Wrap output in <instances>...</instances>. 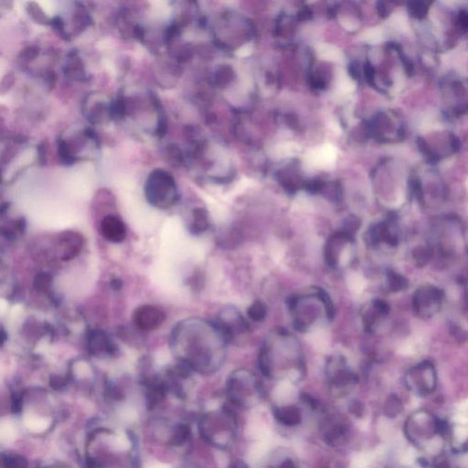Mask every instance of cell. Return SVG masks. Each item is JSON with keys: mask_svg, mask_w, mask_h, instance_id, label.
Returning <instances> with one entry per match:
<instances>
[{"mask_svg": "<svg viewBox=\"0 0 468 468\" xmlns=\"http://www.w3.org/2000/svg\"><path fill=\"white\" fill-rule=\"evenodd\" d=\"M252 51H253V46L251 43H248L246 45L242 46L240 50H237V55L240 57H246L252 53Z\"/></svg>", "mask_w": 468, "mask_h": 468, "instance_id": "cell-28", "label": "cell"}, {"mask_svg": "<svg viewBox=\"0 0 468 468\" xmlns=\"http://www.w3.org/2000/svg\"><path fill=\"white\" fill-rule=\"evenodd\" d=\"M416 143H417V145H418L419 150L424 155V157L426 158L428 161L431 162V163H436L439 160V156L431 149V147L427 145L426 141L424 139L421 138V137H418L417 140H416Z\"/></svg>", "mask_w": 468, "mask_h": 468, "instance_id": "cell-20", "label": "cell"}, {"mask_svg": "<svg viewBox=\"0 0 468 468\" xmlns=\"http://www.w3.org/2000/svg\"><path fill=\"white\" fill-rule=\"evenodd\" d=\"M434 468H451L448 460L443 456H439L434 460Z\"/></svg>", "mask_w": 468, "mask_h": 468, "instance_id": "cell-27", "label": "cell"}, {"mask_svg": "<svg viewBox=\"0 0 468 468\" xmlns=\"http://www.w3.org/2000/svg\"><path fill=\"white\" fill-rule=\"evenodd\" d=\"M145 197L155 207H171L177 200V190L172 176L163 170L153 171L145 184Z\"/></svg>", "mask_w": 468, "mask_h": 468, "instance_id": "cell-2", "label": "cell"}, {"mask_svg": "<svg viewBox=\"0 0 468 468\" xmlns=\"http://www.w3.org/2000/svg\"><path fill=\"white\" fill-rule=\"evenodd\" d=\"M278 154L282 157H287L290 155H294L295 151H297V145L292 143H286L284 145L278 146Z\"/></svg>", "mask_w": 468, "mask_h": 468, "instance_id": "cell-21", "label": "cell"}, {"mask_svg": "<svg viewBox=\"0 0 468 468\" xmlns=\"http://www.w3.org/2000/svg\"><path fill=\"white\" fill-rule=\"evenodd\" d=\"M450 147H451L452 153L458 152L460 149L459 139L455 136V135H450Z\"/></svg>", "mask_w": 468, "mask_h": 468, "instance_id": "cell-29", "label": "cell"}, {"mask_svg": "<svg viewBox=\"0 0 468 468\" xmlns=\"http://www.w3.org/2000/svg\"><path fill=\"white\" fill-rule=\"evenodd\" d=\"M11 409L13 413L18 414L22 409V397L21 394H14L12 398V403H11Z\"/></svg>", "mask_w": 468, "mask_h": 468, "instance_id": "cell-25", "label": "cell"}, {"mask_svg": "<svg viewBox=\"0 0 468 468\" xmlns=\"http://www.w3.org/2000/svg\"><path fill=\"white\" fill-rule=\"evenodd\" d=\"M339 85H340V90L346 91V92L352 91L353 87H354V84L351 82V80L349 79L347 75L344 74L340 75Z\"/></svg>", "mask_w": 468, "mask_h": 468, "instance_id": "cell-23", "label": "cell"}, {"mask_svg": "<svg viewBox=\"0 0 468 468\" xmlns=\"http://www.w3.org/2000/svg\"><path fill=\"white\" fill-rule=\"evenodd\" d=\"M2 466L4 468H28L27 460L21 456H2Z\"/></svg>", "mask_w": 468, "mask_h": 468, "instance_id": "cell-15", "label": "cell"}, {"mask_svg": "<svg viewBox=\"0 0 468 468\" xmlns=\"http://www.w3.org/2000/svg\"><path fill=\"white\" fill-rule=\"evenodd\" d=\"M353 237L345 231L336 232L327 240L324 250V256L327 265L330 267H336L340 260V253L344 246L350 244Z\"/></svg>", "mask_w": 468, "mask_h": 468, "instance_id": "cell-6", "label": "cell"}, {"mask_svg": "<svg viewBox=\"0 0 468 468\" xmlns=\"http://www.w3.org/2000/svg\"><path fill=\"white\" fill-rule=\"evenodd\" d=\"M57 254L62 261H71L78 256L83 245V237L78 232L67 231L59 234L56 240Z\"/></svg>", "mask_w": 468, "mask_h": 468, "instance_id": "cell-5", "label": "cell"}, {"mask_svg": "<svg viewBox=\"0 0 468 468\" xmlns=\"http://www.w3.org/2000/svg\"><path fill=\"white\" fill-rule=\"evenodd\" d=\"M166 320L165 313L158 307L144 305L137 307L133 315V321L143 331H153L161 327Z\"/></svg>", "mask_w": 468, "mask_h": 468, "instance_id": "cell-3", "label": "cell"}, {"mask_svg": "<svg viewBox=\"0 0 468 468\" xmlns=\"http://www.w3.org/2000/svg\"><path fill=\"white\" fill-rule=\"evenodd\" d=\"M456 24L462 30H468V12L465 10H461L456 18Z\"/></svg>", "mask_w": 468, "mask_h": 468, "instance_id": "cell-22", "label": "cell"}, {"mask_svg": "<svg viewBox=\"0 0 468 468\" xmlns=\"http://www.w3.org/2000/svg\"><path fill=\"white\" fill-rule=\"evenodd\" d=\"M281 468H297L292 460H286L283 462Z\"/></svg>", "mask_w": 468, "mask_h": 468, "instance_id": "cell-32", "label": "cell"}, {"mask_svg": "<svg viewBox=\"0 0 468 468\" xmlns=\"http://www.w3.org/2000/svg\"><path fill=\"white\" fill-rule=\"evenodd\" d=\"M112 287L114 289L118 290L119 288L122 287V283H121V281H119V280H117V279H116V280H114V281H112Z\"/></svg>", "mask_w": 468, "mask_h": 468, "instance_id": "cell-33", "label": "cell"}, {"mask_svg": "<svg viewBox=\"0 0 468 468\" xmlns=\"http://www.w3.org/2000/svg\"><path fill=\"white\" fill-rule=\"evenodd\" d=\"M266 307L265 305L261 302L253 303V305L250 307L248 309V315L250 319H253V321L260 322L263 321L266 316Z\"/></svg>", "mask_w": 468, "mask_h": 468, "instance_id": "cell-18", "label": "cell"}, {"mask_svg": "<svg viewBox=\"0 0 468 468\" xmlns=\"http://www.w3.org/2000/svg\"><path fill=\"white\" fill-rule=\"evenodd\" d=\"M51 277L47 273H39L34 279V288L38 292H47L50 288Z\"/></svg>", "mask_w": 468, "mask_h": 468, "instance_id": "cell-19", "label": "cell"}, {"mask_svg": "<svg viewBox=\"0 0 468 468\" xmlns=\"http://www.w3.org/2000/svg\"><path fill=\"white\" fill-rule=\"evenodd\" d=\"M317 55L321 59L327 61H340L341 58V51L335 46L329 44H320L317 47Z\"/></svg>", "mask_w": 468, "mask_h": 468, "instance_id": "cell-13", "label": "cell"}, {"mask_svg": "<svg viewBox=\"0 0 468 468\" xmlns=\"http://www.w3.org/2000/svg\"><path fill=\"white\" fill-rule=\"evenodd\" d=\"M229 468H250L248 466V464L245 463L244 461H234L233 463L231 464V465L229 466Z\"/></svg>", "mask_w": 468, "mask_h": 468, "instance_id": "cell-31", "label": "cell"}, {"mask_svg": "<svg viewBox=\"0 0 468 468\" xmlns=\"http://www.w3.org/2000/svg\"><path fill=\"white\" fill-rule=\"evenodd\" d=\"M88 348L93 354H112L116 347L104 332L92 331L88 336Z\"/></svg>", "mask_w": 468, "mask_h": 468, "instance_id": "cell-8", "label": "cell"}, {"mask_svg": "<svg viewBox=\"0 0 468 468\" xmlns=\"http://www.w3.org/2000/svg\"><path fill=\"white\" fill-rule=\"evenodd\" d=\"M100 229L104 239L114 244H120L126 237V229L124 222L116 216L104 217L101 221Z\"/></svg>", "mask_w": 468, "mask_h": 468, "instance_id": "cell-7", "label": "cell"}, {"mask_svg": "<svg viewBox=\"0 0 468 468\" xmlns=\"http://www.w3.org/2000/svg\"><path fill=\"white\" fill-rule=\"evenodd\" d=\"M191 434L190 427L186 424H180L175 432L171 443L173 445H181L183 443H186L189 438L191 437Z\"/></svg>", "mask_w": 468, "mask_h": 468, "instance_id": "cell-16", "label": "cell"}, {"mask_svg": "<svg viewBox=\"0 0 468 468\" xmlns=\"http://www.w3.org/2000/svg\"><path fill=\"white\" fill-rule=\"evenodd\" d=\"M443 425L439 418L428 410L411 413L403 425L407 439L416 446H425L443 434Z\"/></svg>", "mask_w": 468, "mask_h": 468, "instance_id": "cell-1", "label": "cell"}, {"mask_svg": "<svg viewBox=\"0 0 468 468\" xmlns=\"http://www.w3.org/2000/svg\"><path fill=\"white\" fill-rule=\"evenodd\" d=\"M308 156L312 164L316 166H327L331 165L336 159V150L332 145H324L320 148L312 151Z\"/></svg>", "mask_w": 468, "mask_h": 468, "instance_id": "cell-11", "label": "cell"}, {"mask_svg": "<svg viewBox=\"0 0 468 468\" xmlns=\"http://www.w3.org/2000/svg\"><path fill=\"white\" fill-rule=\"evenodd\" d=\"M327 375L333 387L343 388L355 384L358 378L347 367L344 359L334 357L327 363Z\"/></svg>", "mask_w": 468, "mask_h": 468, "instance_id": "cell-4", "label": "cell"}, {"mask_svg": "<svg viewBox=\"0 0 468 468\" xmlns=\"http://www.w3.org/2000/svg\"><path fill=\"white\" fill-rule=\"evenodd\" d=\"M347 433V427L344 423L336 420H328L325 425L323 437L326 443L329 445H336L340 440L343 439Z\"/></svg>", "mask_w": 468, "mask_h": 468, "instance_id": "cell-9", "label": "cell"}, {"mask_svg": "<svg viewBox=\"0 0 468 468\" xmlns=\"http://www.w3.org/2000/svg\"><path fill=\"white\" fill-rule=\"evenodd\" d=\"M363 410L364 406L361 402H353L349 405V411L357 417H361V415H363Z\"/></svg>", "mask_w": 468, "mask_h": 468, "instance_id": "cell-24", "label": "cell"}, {"mask_svg": "<svg viewBox=\"0 0 468 468\" xmlns=\"http://www.w3.org/2000/svg\"><path fill=\"white\" fill-rule=\"evenodd\" d=\"M402 403L397 398H389L384 406V413L389 418H396L402 413Z\"/></svg>", "mask_w": 468, "mask_h": 468, "instance_id": "cell-17", "label": "cell"}, {"mask_svg": "<svg viewBox=\"0 0 468 468\" xmlns=\"http://www.w3.org/2000/svg\"><path fill=\"white\" fill-rule=\"evenodd\" d=\"M301 401L303 402H305L307 404V406L313 409V410H315L317 408V402L315 401L314 398L310 396L309 394H303L301 395Z\"/></svg>", "mask_w": 468, "mask_h": 468, "instance_id": "cell-26", "label": "cell"}, {"mask_svg": "<svg viewBox=\"0 0 468 468\" xmlns=\"http://www.w3.org/2000/svg\"><path fill=\"white\" fill-rule=\"evenodd\" d=\"M191 232L200 233L209 229V220L206 213L201 210H196L194 212V220L191 227Z\"/></svg>", "mask_w": 468, "mask_h": 468, "instance_id": "cell-14", "label": "cell"}, {"mask_svg": "<svg viewBox=\"0 0 468 468\" xmlns=\"http://www.w3.org/2000/svg\"><path fill=\"white\" fill-rule=\"evenodd\" d=\"M274 416L278 423L286 426H295L302 421L300 410L294 406L275 408L274 409Z\"/></svg>", "mask_w": 468, "mask_h": 468, "instance_id": "cell-10", "label": "cell"}, {"mask_svg": "<svg viewBox=\"0 0 468 468\" xmlns=\"http://www.w3.org/2000/svg\"><path fill=\"white\" fill-rule=\"evenodd\" d=\"M65 385V381L61 377H53L50 379V386L54 389H61Z\"/></svg>", "mask_w": 468, "mask_h": 468, "instance_id": "cell-30", "label": "cell"}, {"mask_svg": "<svg viewBox=\"0 0 468 468\" xmlns=\"http://www.w3.org/2000/svg\"><path fill=\"white\" fill-rule=\"evenodd\" d=\"M431 4V2H424V1L409 2L408 11H409L410 17H415L416 20H422L426 16Z\"/></svg>", "mask_w": 468, "mask_h": 468, "instance_id": "cell-12", "label": "cell"}]
</instances>
